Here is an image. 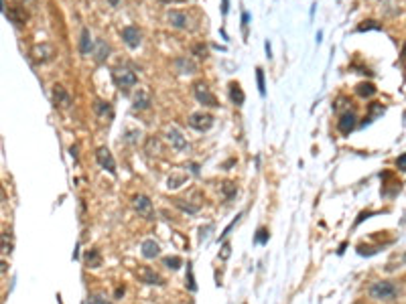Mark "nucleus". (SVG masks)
Instances as JSON below:
<instances>
[{
  "label": "nucleus",
  "instance_id": "obj_7",
  "mask_svg": "<svg viewBox=\"0 0 406 304\" xmlns=\"http://www.w3.org/2000/svg\"><path fill=\"white\" fill-rule=\"evenodd\" d=\"M136 278L140 280V282H144V284H148V286H162L165 282H162V278L160 276L153 270V268H138L136 270Z\"/></svg>",
  "mask_w": 406,
  "mask_h": 304
},
{
  "label": "nucleus",
  "instance_id": "obj_25",
  "mask_svg": "<svg viewBox=\"0 0 406 304\" xmlns=\"http://www.w3.org/2000/svg\"><path fill=\"white\" fill-rule=\"evenodd\" d=\"M175 205H177L181 211L189 213V215H195V213L199 211V207H197V205H189V203H183V199H175Z\"/></svg>",
  "mask_w": 406,
  "mask_h": 304
},
{
  "label": "nucleus",
  "instance_id": "obj_14",
  "mask_svg": "<svg viewBox=\"0 0 406 304\" xmlns=\"http://www.w3.org/2000/svg\"><path fill=\"white\" fill-rule=\"evenodd\" d=\"M167 19H169V24L171 26H175V29H187V17L183 15V12H179V10H171L169 15H167Z\"/></svg>",
  "mask_w": 406,
  "mask_h": 304
},
{
  "label": "nucleus",
  "instance_id": "obj_12",
  "mask_svg": "<svg viewBox=\"0 0 406 304\" xmlns=\"http://www.w3.org/2000/svg\"><path fill=\"white\" fill-rule=\"evenodd\" d=\"M140 254H142V258H146V260H153V258H157V256L160 254V247H158V243H157L155 239H146V241H142Z\"/></svg>",
  "mask_w": 406,
  "mask_h": 304
},
{
  "label": "nucleus",
  "instance_id": "obj_20",
  "mask_svg": "<svg viewBox=\"0 0 406 304\" xmlns=\"http://www.w3.org/2000/svg\"><path fill=\"white\" fill-rule=\"evenodd\" d=\"M79 51H81V55H90V51H91V35H90V29H81Z\"/></svg>",
  "mask_w": 406,
  "mask_h": 304
},
{
  "label": "nucleus",
  "instance_id": "obj_39",
  "mask_svg": "<svg viewBox=\"0 0 406 304\" xmlns=\"http://www.w3.org/2000/svg\"><path fill=\"white\" fill-rule=\"evenodd\" d=\"M222 12H224V15L227 12V0H224V4H222Z\"/></svg>",
  "mask_w": 406,
  "mask_h": 304
},
{
  "label": "nucleus",
  "instance_id": "obj_36",
  "mask_svg": "<svg viewBox=\"0 0 406 304\" xmlns=\"http://www.w3.org/2000/svg\"><path fill=\"white\" fill-rule=\"evenodd\" d=\"M187 272H189V290H195V282H193V274H191V264H187Z\"/></svg>",
  "mask_w": 406,
  "mask_h": 304
},
{
  "label": "nucleus",
  "instance_id": "obj_19",
  "mask_svg": "<svg viewBox=\"0 0 406 304\" xmlns=\"http://www.w3.org/2000/svg\"><path fill=\"white\" fill-rule=\"evenodd\" d=\"M108 53H110V47H108L106 41H98L96 43V49H93V57H96L98 63L106 61L108 59Z\"/></svg>",
  "mask_w": 406,
  "mask_h": 304
},
{
  "label": "nucleus",
  "instance_id": "obj_15",
  "mask_svg": "<svg viewBox=\"0 0 406 304\" xmlns=\"http://www.w3.org/2000/svg\"><path fill=\"white\" fill-rule=\"evenodd\" d=\"M175 67H177L179 73H185V75H191V73L197 71V65L191 59H187V57H179L177 61H175Z\"/></svg>",
  "mask_w": 406,
  "mask_h": 304
},
{
  "label": "nucleus",
  "instance_id": "obj_38",
  "mask_svg": "<svg viewBox=\"0 0 406 304\" xmlns=\"http://www.w3.org/2000/svg\"><path fill=\"white\" fill-rule=\"evenodd\" d=\"M122 294H124V286H122V288H116V298L122 296Z\"/></svg>",
  "mask_w": 406,
  "mask_h": 304
},
{
  "label": "nucleus",
  "instance_id": "obj_33",
  "mask_svg": "<svg viewBox=\"0 0 406 304\" xmlns=\"http://www.w3.org/2000/svg\"><path fill=\"white\" fill-rule=\"evenodd\" d=\"M183 183V176H171L169 178V189H177Z\"/></svg>",
  "mask_w": 406,
  "mask_h": 304
},
{
  "label": "nucleus",
  "instance_id": "obj_11",
  "mask_svg": "<svg viewBox=\"0 0 406 304\" xmlns=\"http://www.w3.org/2000/svg\"><path fill=\"white\" fill-rule=\"evenodd\" d=\"M356 120H358V118H356L354 112H345V114L339 118V122H337V130H339L343 136H347L351 130L356 128V124H358Z\"/></svg>",
  "mask_w": 406,
  "mask_h": 304
},
{
  "label": "nucleus",
  "instance_id": "obj_43",
  "mask_svg": "<svg viewBox=\"0 0 406 304\" xmlns=\"http://www.w3.org/2000/svg\"><path fill=\"white\" fill-rule=\"evenodd\" d=\"M404 120H406V114H404Z\"/></svg>",
  "mask_w": 406,
  "mask_h": 304
},
{
  "label": "nucleus",
  "instance_id": "obj_24",
  "mask_svg": "<svg viewBox=\"0 0 406 304\" xmlns=\"http://www.w3.org/2000/svg\"><path fill=\"white\" fill-rule=\"evenodd\" d=\"M384 114V106L382 104H370V114H368V120H365L363 124H368V122H372L374 118H378V116H382Z\"/></svg>",
  "mask_w": 406,
  "mask_h": 304
},
{
  "label": "nucleus",
  "instance_id": "obj_6",
  "mask_svg": "<svg viewBox=\"0 0 406 304\" xmlns=\"http://www.w3.org/2000/svg\"><path fill=\"white\" fill-rule=\"evenodd\" d=\"M96 160H98V164H100L102 169H106L110 174H116V160H114V156H112V152L108 150L106 146L98 148V152H96Z\"/></svg>",
  "mask_w": 406,
  "mask_h": 304
},
{
  "label": "nucleus",
  "instance_id": "obj_21",
  "mask_svg": "<svg viewBox=\"0 0 406 304\" xmlns=\"http://www.w3.org/2000/svg\"><path fill=\"white\" fill-rule=\"evenodd\" d=\"M356 93L360 95V98H372V95L376 93V87H374V84H370V81H363V84H360L356 87Z\"/></svg>",
  "mask_w": 406,
  "mask_h": 304
},
{
  "label": "nucleus",
  "instance_id": "obj_4",
  "mask_svg": "<svg viewBox=\"0 0 406 304\" xmlns=\"http://www.w3.org/2000/svg\"><path fill=\"white\" fill-rule=\"evenodd\" d=\"M189 126L199 130V132H205L213 126V116L205 114V112H195V114L189 116Z\"/></svg>",
  "mask_w": 406,
  "mask_h": 304
},
{
  "label": "nucleus",
  "instance_id": "obj_10",
  "mask_svg": "<svg viewBox=\"0 0 406 304\" xmlns=\"http://www.w3.org/2000/svg\"><path fill=\"white\" fill-rule=\"evenodd\" d=\"M132 205H134V209H136L140 215H144V217L151 219V213H153V203H151V199H148V197H144V195H134Z\"/></svg>",
  "mask_w": 406,
  "mask_h": 304
},
{
  "label": "nucleus",
  "instance_id": "obj_34",
  "mask_svg": "<svg viewBox=\"0 0 406 304\" xmlns=\"http://www.w3.org/2000/svg\"><path fill=\"white\" fill-rule=\"evenodd\" d=\"M396 167H398L400 171H404V173H406V152H404L402 156H398V160H396Z\"/></svg>",
  "mask_w": 406,
  "mask_h": 304
},
{
  "label": "nucleus",
  "instance_id": "obj_3",
  "mask_svg": "<svg viewBox=\"0 0 406 304\" xmlns=\"http://www.w3.org/2000/svg\"><path fill=\"white\" fill-rule=\"evenodd\" d=\"M31 57H33V61H37V63H47V61H51L53 57H55V47L49 45V43L35 45V47L31 49Z\"/></svg>",
  "mask_w": 406,
  "mask_h": 304
},
{
  "label": "nucleus",
  "instance_id": "obj_29",
  "mask_svg": "<svg viewBox=\"0 0 406 304\" xmlns=\"http://www.w3.org/2000/svg\"><path fill=\"white\" fill-rule=\"evenodd\" d=\"M256 79H258V91L264 95L266 87H264V71H262V69H256Z\"/></svg>",
  "mask_w": 406,
  "mask_h": 304
},
{
  "label": "nucleus",
  "instance_id": "obj_42",
  "mask_svg": "<svg viewBox=\"0 0 406 304\" xmlns=\"http://www.w3.org/2000/svg\"><path fill=\"white\" fill-rule=\"evenodd\" d=\"M158 2H165L167 4V2H173V0H158Z\"/></svg>",
  "mask_w": 406,
  "mask_h": 304
},
{
  "label": "nucleus",
  "instance_id": "obj_26",
  "mask_svg": "<svg viewBox=\"0 0 406 304\" xmlns=\"http://www.w3.org/2000/svg\"><path fill=\"white\" fill-rule=\"evenodd\" d=\"M162 264H165L167 268H171V270H179V268H181V258H177V256H169V258L162 260Z\"/></svg>",
  "mask_w": 406,
  "mask_h": 304
},
{
  "label": "nucleus",
  "instance_id": "obj_18",
  "mask_svg": "<svg viewBox=\"0 0 406 304\" xmlns=\"http://www.w3.org/2000/svg\"><path fill=\"white\" fill-rule=\"evenodd\" d=\"M229 100H232L236 106H242L244 102H246V95H244V91L238 84H229Z\"/></svg>",
  "mask_w": 406,
  "mask_h": 304
},
{
  "label": "nucleus",
  "instance_id": "obj_9",
  "mask_svg": "<svg viewBox=\"0 0 406 304\" xmlns=\"http://www.w3.org/2000/svg\"><path fill=\"white\" fill-rule=\"evenodd\" d=\"M122 39H124V43L130 49H136L140 45V41H142V35H140V31L136 29V26H124V29H122Z\"/></svg>",
  "mask_w": 406,
  "mask_h": 304
},
{
  "label": "nucleus",
  "instance_id": "obj_16",
  "mask_svg": "<svg viewBox=\"0 0 406 304\" xmlns=\"http://www.w3.org/2000/svg\"><path fill=\"white\" fill-rule=\"evenodd\" d=\"M4 17H6L10 22H15V24H23V22L26 21V12H24L23 8L15 6V8H8V10H4Z\"/></svg>",
  "mask_w": 406,
  "mask_h": 304
},
{
  "label": "nucleus",
  "instance_id": "obj_41",
  "mask_svg": "<svg viewBox=\"0 0 406 304\" xmlns=\"http://www.w3.org/2000/svg\"><path fill=\"white\" fill-rule=\"evenodd\" d=\"M108 2H110V6H118V4H120V0H108Z\"/></svg>",
  "mask_w": 406,
  "mask_h": 304
},
{
  "label": "nucleus",
  "instance_id": "obj_13",
  "mask_svg": "<svg viewBox=\"0 0 406 304\" xmlns=\"http://www.w3.org/2000/svg\"><path fill=\"white\" fill-rule=\"evenodd\" d=\"M151 108V93L146 89H138L134 93V109H148Z\"/></svg>",
  "mask_w": 406,
  "mask_h": 304
},
{
  "label": "nucleus",
  "instance_id": "obj_44",
  "mask_svg": "<svg viewBox=\"0 0 406 304\" xmlns=\"http://www.w3.org/2000/svg\"><path fill=\"white\" fill-rule=\"evenodd\" d=\"M404 260H406V256H404Z\"/></svg>",
  "mask_w": 406,
  "mask_h": 304
},
{
  "label": "nucleus",
  "instance_id": "obj_1",
  "mask_svg": "<svg viewBox=\"0 0 406 304\" xmlns=\"http://www.w3.org/2000/svg\"><path fill=\"white\" fill-rule=\"evenodd\" d=\"M396 286L392 284V282H388V280H382V282H376V284H372V288H370V296L374 298V300H392L396 296Z\"/></svg>",
  "mask_w": 406,
  "mask_h": 304
},
{
  "label": "nucleus",
  "instance_id": "obj_40",
  "mask_svg": "<svg viewBox=\"0 0 406 304\" xmlns=\"http://www.w3.org/2000/svg\"><path fill=\"white\" fill-rule=\"evenodd\" d=\"M400 57L406 61V43H404V47H402V53H400Z\"/></svg>",
  "mask_w": 406,
  "mask_h": 304
},
{
  "label": "nucleus",
  "instance_id": "obj_5",
  "mask_svg": "<svg viewBox=\"0 0 406 304\" xmlns=\"http://www.w3.org/2000/svg\"><path fill=\"white\" fill-rule=\"evenodd\" d=\"M193 93H195V100L199 104H203V106H209V108H218L220 106L218 100H215V95L209 91V87L205 84H197L193 87Z\"/></svg>",
  "mask_w": 406,
  "mask_h": 304
},
{
  "label": "nucleus",
  "instance_id": "obj_8",
  "mask_svg": "<svg viewBox=\"0 0 406 304\" xmlns=\"http://www.w3.org/2000/svg\"><path fill=\"white\" fill-rule=\"evenodd\" d=\"M167 140L171 142V146L179 152H187L189 150V142L183 138V134L177 130V128H169L167 130Z\"/></svg>",
  "mask_w": 406,
  "mask_h": 304
},
{
  "label": "nucleus",
  "instance_id": "obj_30",
  "mask_svg": "<svg viewBox=\"0 0 406 304\" xmlns=\"http://www.w3.org/2000/svg\"><path fill=\"white\" fill-rule=\"evenodd\" d=\"M88 304H110V302H108L104 296H100V294H93V296L88 298Z\"/></svg>",
  "mask_w": 406,
  "mask_h": 304
},
{
  "label": "nucleus",
  "instance_id": "obj_22",
  "mask_svg": "<svg viewBox=\"0 0 406 304\" xmlns=\"http://www.w3.org/2000/svg\"><path fill=\"white\" fill-rule=\"evenodd\" d=\"M86 264L90 268H100L102 266V256H100V252L98 250H90L86 254Z\"/></svg>",
  "mask_w": 406,
  "mask_h": 304
},
{
  "label": "nucleus",
  "instance_id": "obj_37",
  "mask_svg": "<svg viewBox=\"0 0 406 304\" xmlns=\"http://www.w3.org/2000/svg\"><path fill=\"white\" fill-rule=\"evenodd\" d=\"M189 169H191L193 174H199V167H197V164H189Z\"/></svg>",
  "mask_w": 406,
  "mask_h": 304
},
{
  "label": "nucleus",
  "instance_id": "obj_2",
  "mask_svg": "<svg viewBox=\"0 0 406 304\" xmlns=\"http://www.w3.org/2000/svg\"><path fill=\"white\" fill-rule=\"evenodd\" d=\"M112 77H114V84L122 89V91H128L130 87H134L136 86V75H134V71H130V69H126V67H122V69H114V73H112Z\"/></svg>",
  "mask_w": 406,
  "mask_h": 304
},
{
  "label": "nucleus",
  "instance_id": "obj_27",
  "mask_svg": "<svg viewBox=\"0 0 406 304\" xmlns=\"http://www.w3.org/2000/svg\"><path fill=\"white\" fill-rule=\"evenodd\" d=\"M193 55H197L199 59H205L207 57V47L203 45V43H195L193 45Z\"/></svg>",
  "mask_w": 406,
  "mask_h": 304
},
{
  "label": "nucleus",
  "instance_id": "obj_17",
  "mask_svg": "<svg viewBox=\"0 0 406 304\" xmlns=\"http://www.w3.org/2000/svg\"><path fill=\"white\" fill-rule=\"evenodd\" d=\"M53 100H55V104H59V106H69V93H67L65 89H63V86H55L53 87Z\"/></svg>",
  "mask_w": 406,
  "mask_h": 304
},
{
  "label": "nucleus",
  "instance_id": "obj_32",
  "mask_svg": "<svg viewBox=\"0 0 406 304\" xmlns=\"http://www.w3.org/2000/svg\"><path fill=\"white\" fill-rule=\"evenodd\" d=\"M96 109H98V114H110V106L104 104V102H96Z\"/></svg>",
  "mask_w": 406,
  "mask_h": 304
},
{
  "label": "nucleus",
  "instance_id": "obj_28",
  "mask_svg": "<svg viewBox=\"0 0 406 304\" xmlns=\"http://www.w3.org/2000/svg\"><path fill=\"white\" fill-rule=\"evenodd\" d=\"M222 191H224V197L229 199V197H234V195H236V185H234V183H224Z\"/></svg>",
  "mask_w": 406,
  "mask_h": 304
},
{
  "label": "nucleus",
  "instance_id": "obj_35",
  "mask_svg": "<svg viewBox=\"0 0 406 304\" xmlns=\"http://www.w3.org/2000/svg\"><path fill=\"white\" fill-rule=\"evenodd\" d=\"M229 250H232V245H229V243L226 241V243H224V247H222V260H227V258H229V254H232Z\"/></svg>",
  "mask_w": 406,
  "mask_h": 304
},
{
  "label": "nucleus",
  "instance_id": "obj_23",
  "mask_svg": "<svg viewBox=\"0 0 406 304\" xmlns=\"http://www.w3.org/2000/svg\"><path fill=\"white\" fill-rule=\"evenodd\" d=\"M382 24L376 22V21H363L360 26H358V33H365V31H380Z\"/></svg>",
  "mask_w": 406,
  "mask_h": 304
},
{
  "label": "nucleus",
  "instance_id": "obj_31",
  "mask_svg": "<svg viewBox=\"0 0 406 304\" xmlns=\"http://www.w3.org/2000/svg\"><path fill=\"white\" fill-rule=\"evenodd\" d=\"M266 241H268V231L258 229V233H256V243H266Z\"/></svg>",
  "mask_w": 406,
  "mask_h": 304
}]
</instances>
